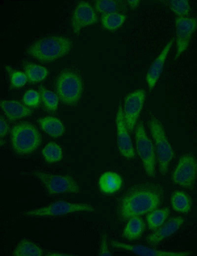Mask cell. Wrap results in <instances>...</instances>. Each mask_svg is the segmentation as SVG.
I'll list each match as a JSON object with an SVG mask.
<instances>
[{
    "label": "cell",
    "mask_w": 197,
    "mask_h": 256,
    "mask_svg": "<svg viewBox=\"0 0 197 256\" xmlns=\"http://www.w3.org/2000/svg\"><path fill=\"white\" fill-rule=\"evenodd\" d=\"M164 190L157 183L145 182L130 187L120 197L117 205L118 218L122 221L140 217L157 209L164 199Z\"/></svg>",
    "instance_id": "obj_1"
},
{
    "label": "cell",
    "mask_w": 197,
    "mask_h": 256,
    "mask_svg": "<svg viewBox=\"0 0 197 256\" xmlns=\"http://www.w3.org/2000/svg\"><path fill=\"white\" fill-rule=\"evenodd\" d=\"M73 47L72 41L63 35H52L38 39L26 49V53L41 62L49 63L67 55Z\"/></svg>",
    "instance_id": "obj_2"
},
{
    "label": "cell",
    "mask_w": 197,
    "mask_h": 256,
    "mask_svg": "<svg viewBox=\"0 0 197 256\" xmlns=\"http://www.w3.org/2000/svg\"><path fill=\"white\" fill-rule=\"evenodd\" d=\"M54 86L58 97L65 105L75 106L80 100L83 83L80 73L75 68L67 67L61 71L56 77Z\"/></svg>",
    "instance_id": "obj_3"
},
{
    "label": "cell",
    "mask_w": 197,
    "mask_h": 256,
    "mask_svg": "<svg viewBox=\"0 0 197 256\" xmlns=\"http://www.w3.org/2000/svg\"><path fill=\"white\" fill-rule=\"evenodd\" d=\"M41 140L38 130L31 123H19L11 129V145L14 151L18 154H31L38 147Z\"/></svg>",
    "instance_id": "obj_4"
},
{
    "label": "cell",
    "mask_w": 197,
    "mask_h": 256,
    "mask_svg": "<svg viewBox=\"0 0 197 256\" xmlns=\"http://www.w3.org/2000/svg\"><path fill=\"white\" fill-rule=\"evenodd\" d=\"M148 125L155 141L160 172L162 175H165L174 156L172 147L162 123L157 118L152 115L148 120Z\"/></svg>",
    "instance_id": "obj_5"
},
{
    "label": "cell",
    "mask_w": 197,
    "mask_h": 256,
    "mask_svg": "<svg viewBox=\"0 0 197 256\" xmlns=\"http://www.w3.org/2000/svg\"><path fill=\"white\" fill-rule=\"evenodd\" d=\"M94 207L88 203H74L59 200L52 203L25 212L27 217H57L76 212H94Z\"/></svg>",
    "instance_id": "obj_6"
},
{
    "label": "cell",
    "mask_w": 197,
    "mask_h": 256,
    "mask_svg": "<svg viewBox=\"0 0 197 256\" xmlns=\"http://www.w3.org/2000/svg\"><path fill=\"white\" fill-rule=\"evenodd\" d=\"M32 175L41 183L49 194L81 192L77 183L70 176L39 171H33Z\"/></svg>",
    "instance_id": "obj_7"
},
{
    "label": "cell",
    "mask_w": 197,
    "mask_h": 256,
    "mask_svg": "<svg viewBox=\"0 0 197 256\" xmlns=\"http://www.w3.org/2000/svg\"><path fill=\"white\" fill-rule=\"evenodd\" d=\"M135 146L146 175L153 177L156 173L155 155L152 141L148 136L144 127L139 123L135 129Z\"/></svg>",
    "instance_id": "obj_8"
},
{
    "label": "cell",
    "mask_w": 197,
    "mask_h": 256,
    "mask_svg": "<svg viewBox=\"0 0 197 256\" xmlns=\"http://www.w3.org/2000/svg\"><path fill=\"white\" fill-rule=\"evenodd\" d=\"M197 177V159L191 154L183 155L179 160L172 176L174 184L190 188Z\"/></svg>",
    "instance_id": "obj_9"
},
{
    "label": "cell",
    "mask_w": 197,
    "mask_h": 256,
    "mask_svg": "<svg viewBox=\"0 0 197 256\" xmlns=\"http://www.w3.org/2000/svg\"><path fill=\"white\" fill-rule=\"evenodd\" d=\"M146 93L143 89H136L128 94L124 98L123 115L129 131L133 130L142 110Z\"/></svg>",
    "instance_id": "obj_10"
},
{
    "label": "cell",
    "mask_w": 197,
    "mask_h": 256,
    "mask_svg": "<svg viewBox=\"0 0 197 256\" xmlns=\"http://www.w3.org/2000/svg\"><path fill=\"white\" fill-rule=\"evenodd\" d=\"M176 52L179 57L189 46L193 34L197 30V18L176 17L175 18Z\"/></svg>",
    "instance_id": "obj_11"
},
{
    "label": "cell",
    "mask_w": 197,
    "mask_h": 256,
    "mask_svg": "<svg viewBox=\"0 0 197 256\" xmlns=\"http://www.w3.org/2000/svg\"><path fill=\"white\" fill-rule=\"evenodd\" d=\"M115 122L117 144L118 149L122 156L125 158L132 159L134 157V150L125 121L123 108L121 103L119 104L117 108Z\"/></svg>",
    "instance_id": "obj_12"
},
{
    "label": "cell",
    "mask_w": 197,
    "mask_h": 256,
    "mask_svg": "<svg viewBox=\"0 0 197 256\" xmlns=\"http://www.w3.org/2000/svg\"><path fill=\"white\" fill-rule=\"evenodd\" d=\"M98 19L94 9L85 1H80L75 6L71 18V28L74 34H77L87 26L96 24Z\"/></svg>",
    "instance_id": "obj_13"
},
{
    "label": "cell",
    "mask_w": 197,
    "mask_h": 256,
    "mask_svg": "<svg viewBox=\"0 0 197 256\" xmlns=\"http://www.w3.org/2000/svg\"><path fill=\"white\" fill-rule=\"evenodd\" d=\"M112 247L128 251L138 256H187L191 254L188 251H162L137 244L123 243L117 241H111Z\"/></svg>",
    "instance_id": "obj_14"
},
{
    "label": "cell",
    "mask_w": 197,
    "mask_h": 256,
    "mask_svg": "<svg viewBox=\"0 0 197 256\" xmlns=\"http://www.w3.org/2000/svg\"><path fill=\"white\" fill-rule=\"evenodd\" d=\"M184 218L174 217L168 220L165 224L158 228L154 232L146 238L147 242L150 245L159 244L165 238L171 236L177 231L183 224Z\"/></svg>",
    "instance_id": "obj_15"
},
{
    "label": "cell",
    "mask_w": 197,
    "mask_h": 256,
    "mask_svg": "<svg viewBox=\"0 0 197 256\" xmlns=\"http://www.w3.org/2000/svg\"><path fill=\"white\" fill-rule=\"evenodd\" d=\"M173 40L169 41L152 63L145 76L149 89L151 91L155 86L163 69L165 59L172 45Z\"/></svg>",
    "instance_id": "obj_16"
},
{
    "label": "cell",
    "mask_w": 197,
    "mask_h": 256,
    "mask_svg": "<svg viewBox=\"0 0 197 256\" xmlns=\"http://www.w3.org/2000/svg\"><path fill=\"white\" fill-rule=\"evenodd\" d=\"M0 107L7 118L11 120L25 118L33 112L31 109L17 101L1 100Z\"/></svg>",
    "instance_id": "obj_17"
},
{
    "label": "cell",
    "mask_w": 197,
    "mask_h": 256,
    "mask_svg": "<svg viewBox=\"0 0 197 256\" xmlns=\"http://www.w3.org/2000/svg\"><path fill=\"white\" fill-rule=\"evenodd\" d=\"M122 180L120 176L112 171L103 173L98 180L100 189L106 193H111L118 191L121 187Z\"/></svg>",
    "instance_id": "obj_18"
},
{
    "label": "cell",
    "mask_w": 197,
    "mask_h": 256,
    "mask_svg": "<svg viewBox=\"0 0 197 256\" xmlns=\"http://www.w3.org/2000/svg\"><path fill=\"white\" fill-rule=\"evenodd\" d=\"M41 128L51 137L58 138L64 132L62 122L58 118L52 116H46L38 120Z\"/></svg>",
    "instance_id": "obj_19"
},
{
    "label": "cell",
    "mask_w": 197,
    "mask_h": 256,
    "mask_svg": "<svg viewBox=\"0 0 197 256\" xmlns=\"http://www.w3.org/2000/svg\"><path fill=\"white\" fill-rule=\"evenodd\" d=\"M145 228V224L140 217H133L128 220L123 232V237L127 240L133 241L140 238Z\"/></svg>",
    "instance_id": "obj_20"
},
{
    "label": "cell",
    "mask_w": 197,
    "mask_h": 256,
    "mask_svg": "<svg viewBox=\"0 0 197 256\" xmlns=\"http://www.w3.org/2000/svg\"><path fill=\"white\" fill-rule=\"evenodd\" d=\"M23 66L27 79L31 82H40L48 74L46 68L30 62L24 61Z\"/></svg>",
    "instance_id": "obj_21"
},
{
    "label": "cell",
    "mask_w": 197,
    "mask_h": 256,
    "mask_svg": "<svg viewBox=\"0 0 197 256\" xmlns=\"http://www.w3.org/2000/svg\"><path fill=\"white\" fill-rule=\"evenodd\" d=\"M42 249L38 245L27 240H23L15 248L13 255L17 256H42Z\"/></svg>",
    "instance_id": "obj_22"
},
{
    "label": "cell",
    "mask_w": 197,
    "mask_h": 256,
    "mask_svg": "<svg viewBox=\"0 0 197 256\" xmlns=\"http://www.w3.org/2000/svg\"><path fill=\"white\" fill-rule=\"evenodd\" d=\"M126 17L121 12L103 14L100 16V22L103 28L108 31H114L119 28L125 22Z\"/></svg>",
    "instance_id": "obj_23"
},
{
    "label": "cell",
    "mask_w": 197,
    "mask_h": 256,
    "mask_svg": "<svg viewBox=\"0 0 197 256\" xmlns=\"http://www.w3.org/2000/svg\"><path fill=\"white\" fill-rule=\"evenodd\" d=\"M94 5L95 10L102 14L120 12L125 9V5L121 0H97Z\"/></svg>",
    "instance_id": "obj_24"
},
{
    "label": "cell",
    "mask_w": 197,
    "mask_h": 256,
    "mask_svg": "<svg viewBox=\"0 0 197 256\" xmlns=\"http://www.w3.org/2000/svg\"><path fill=\"white\" fill-rule=\"evenodd\" d=\"M169 214L168 208L155 209L148 213L146 221L150 229H156L162 225Z\"/></svg>",
    "instance_id": "obj_25"
},
{
    "label": "cell",
    "mask_w": 197,
    "mask_h": 256,
    "mask_svg": "<svg viewBox=\"0 0 197 256\" xmlns=\"http://www.w3.org/2000/svg\"><path fill=\"white\" fill-rule=\"evenodd\" d=\"M170 201L172 208L177 212L186 213L190 210V200L187 194L182 191L174 192Z\"/></svg>",
    "instance_id": "obj_26"
},
{
    "label": "cell",
    "mask_w": 197,
    "mask_h": 256,
    "mask_svg": "<svg viewBox=\"0 0 197 256\" xmlns=\"http://www.w3.org/2000/svg\"><path fill=\"white\" fill-rule=\"evenodd\" d=\"M45 160L50 163L60 161L63 157V151L61 146L54 142L46 144L42 151Z\"/></svg>",
    "instance_id": "obj_27"
},
{
    "label": "cell",
    "mask_w": 197,
    "mask_h": 256,
    "mask_svg": "<svg viewBox=\"0 0 197 256\" xmlns=\"http://www.w3.org/2000/svg\"><path fill=\"white\" fill-rule=\"evenodd\" d=\"M39 90L40 96L45 107L49 111H56L59 102L57 95L42 86L39 87Z\"/></svg>",
    "instance_id": "obj_28"
},
{
    "label": "cell",
    "mask_w": 197,
    "mask_h": 256,
    "mask_svg": "<svg viewBox=\"0 0 197 256\" xmlns=\"http://www.w3.org/2000/svg\"><path fill=\"white\" fill-rule=\"evenodd\" d=\"M170 10L177 17H187L190 11V5L187 0H167Z\"/></svg>",
    "instance_id": "obj_29"
},
{
    "label": "cell",
    "mask_w": 197,
    "mask_h": 256,
    "mask_svg": "<svg viewBox=\"0 0 197 256\" xmlns=\"http://www.w3.org/2000/svg\"><path fill=\"white\" fill-rule=\"evenodd\" d=\"M5 69L9 73L11 85L15 88L23 86L27 81V77L25 73L15 70L9 66H6Z\"/></svg>",
    "instance_id": "obj_30"
},
{
    "label": "cell",
    "mask_w": 197,
    "mask_h": 256,
    "mask_svg": "<svg viewBox=\"0 0 197 256\" xmlns=\"http://www.w3.org/2000/svg\"><path fill=\"white\" fill-rule=\"evenodd\" d=\"M23 100L27 106L35 107L39 104L40 95L36 91L30 90L24 95Z\"/></svg>",
    "instance_id": "obj_31"
},
{
    "label": "cell",
    "mask_w": 197,
    "mask_h": 256,
    "mask_svg": "<svg viewBox=\"0 0 197 256\" xmlns=\"http://www.w3.org/2000/svg\"><path fill=\"white\" fill-rule=\"evenodd\" d=\"M98 255L99 256H111L107 244V237L105 235H103L99 249Z\"/></svg>",
    "instance_id": "obj_32"
},
{
    "label": "cell",
    "mask_w": 197,
    "mask_h": 256,
    "mask_svg": "<svg viewBox=\"0 0 197 256\" xmlns=\"http://www.w3.org/2000/svg\"><path fill=\"white\" fill-rule=\"evenodd\" d=\"M0 135L1 138H2L6 135L8 131L9 128L7 122L5 121L4 118H2V116L0 117Z\"/></svg>",
    "instance_id": "obj_33"
},
{
    "label": "cell",
    "mask_w": 197,
    "mask_h": 256,
    "mask_svg": "<svg viewBox=\"0 0 197 256\" xmlns=\"http://www.w3.org/2000/svg\"><path fill=\"white\" fill-rule=\"evenodd\" d=\"M127 3L131 9H134L138 6L140 1L138 0H127Z\"/></svg>",
    "instance_id": "obj_34"
},
{
    "label": "cell",
    "mask_w": 197,
    "mask_h": 256,
    "mask_svg": "<svg viewBox=\"0 0 197 256\" xmlns=\"http://www.w3.org/2000/svg\"><path fill=\"white\" fill-rule=\"evenodd\" d=\"M48 256H71L66 253H61V252H55V253H49L47 254Z\"/></svg>",
    "instance_id": "obj_35"
}]
</instances>
